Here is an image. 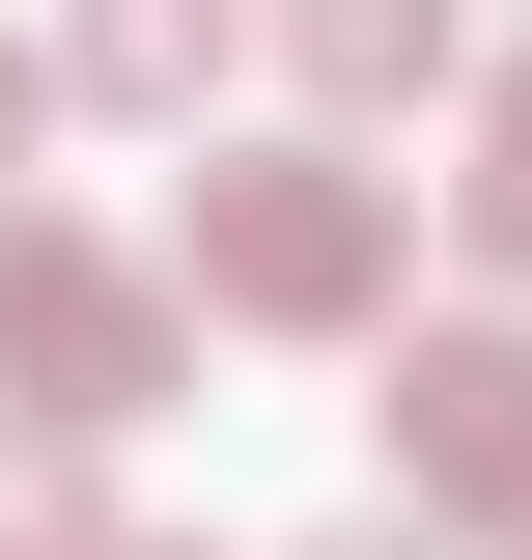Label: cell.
<instances>
[{
  "label": "cell",
  "mask_w": 532,
  "mask_h": 560,
  "mask_svg": "<svg viewBox=\"0 0 532 560\" xmlns=\"http://www.w3.org/2000/svg\"><path fill=\"white\" fill-rule=\"evenodd\" d=\"M280 560H449V533H420V504H365V533H280Z\"/></svg>",
  "instance_id": "obj_9"
},
{
  "label": "cell",
  "mask_w": 532,
  "mask_h": 560,
  "mask_svg": "<svg viewBox=\"0 0 532 560\" xmlns=\"http://www.w3.org/2000/svg\"><path fill=\"white\" fill-rule=\"evenodd\" d=\"M280 57H309V113L365 140V113H449L476 84V0H280Z\"/></svg>",
  "instance_id": "obj_4"
},
{
  "label": "cell",
  "mask_w": 532,
  "mask_h": 560,
  "mask_svg": "<svg viewBox=\"0 0 532 560\" xmlns=\"http://www.w3.org/2000/svg\"><path fill=\"white\" fill-rule=\"evenodd\" d=\"M224 57H253V0H57V84L84 113H197Z\"/></svg>",
  "instance_id": "obj_5"
},
{
  "label": "cell",
  "mask_w": 532,
  "mask_h": 560,
  "mask_svg": "<svg viewBox=\"0 0 532 560\" xmlns=\"http://www.w3.org/2000/svg\"><path fill=\"white\" fill-rule=\"evenodd\" d=\"M449 224L532 280V57H476V140H449Z\"/></svg>",
  "instance_id": "obj_7"
},
{
  "label": "cell",
  "mask_w": 532,
  "mask_h": 560,
  "mask_svg": "<svg viewBox=\"0 0 532 560\" xmlns=\"http://www.w3.org/2000/svg\"><path fill=\"white\" fill-rule=\"evenodd\" d=\"M393 504H420V533H532V337H505V308L393 337Z\"/></svg>",
  "instance_id": "obj_3"
},
{
  "label": "cell",
  "mask_w": 532,
  "mask_h": 560,
  "mask_svg": "<svg viewBox=\"0 0 532 560\" xmlns=\"http://www.w3.org/2000/svg\"><path fill=\"white\" fill-rule=\"evenodd\" d=\"M0 560H113V448H57V420H0Z\"/></svg>",
  "instance_id": "obj_6"
},
{
  "label": "cell",
  "mask_w": 532,
  "mask_h": 560,
  "mask_svg": "<svg viewBox=\"0 0 532 560\" xmlns=\"http://www.w3.org/2000/svg\"><path fill=\"white\" fill-rule=\"evenodd\" d=\"M28 113H57V57H28V28H0V197H28Z\"/></svg>",
  "instance_id": "obj_8"
},
{
  "label": "cell",
  "mask_w": 532,
  "mask_h": 560,
  "mask_svg": "<svg viewBox=\"0 0 532 560\" xmlns=\"http://www.w3.org/2000/svg\"><path fill=\"white\" fill-rule=\"evenodd\" d=\"M393 280H420V197L365 140H224L197 224H169V308L197 337H393Z\"/></svg>",
  "instance_id": "obj_1"
},
{
  "label": "cell",
  "mask_w": 532,
  "mask_h": 560,
  "mask_svg": "<svg viewBox=\"0 0 532 560\" xmlns=\"http://www.w3.org/2000/svg\"><path fill=\"white\" fill-rule=\"evenodd\" d=\"M169 393H197V308H169V253H113V224H57V197H0V420L140 448Z\"/></svg>",
  "instance_id": "obj_2"
},
{
  "label": "cell",
  "mask_w": 532,
  "mask_h": 560,
  "mask_svg": "<svg viewBox=\"0 0 532 560\" xmlns=\"http://www.w3.org/2000/svg\"><path fill=\"white\" fill-rule=\"evenodd\" d=\"M113 560H140V533H113Z\"/></svg>",
  "instance_id": "obj_10"
}]
</instances>
